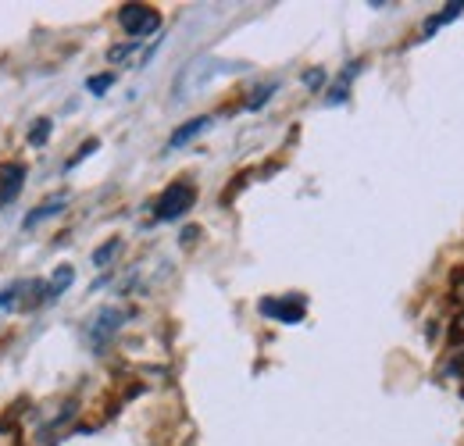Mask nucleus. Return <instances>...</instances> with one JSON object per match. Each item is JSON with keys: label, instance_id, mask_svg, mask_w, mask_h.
Here are the masks:
<instances>
[{"label": "nucleus", "instance_id": "14", "mask_svg": "<svg viewBox=\"0 0 464 446\" xmlns=\"http://www.w3.org/2000/svg\"><path fill=\"white\" fill-rule=\"evenodd\" d=\"M111 86H115V75H111V72H108V75H90V79H86V90H90V93H97V97H101V93H108Z\"/></svg>", "mask_w": 464, "mask_h": 446}, {"label": "nucleus", "instance_id": "13", "mask_svg": "<svg viewBox=\"0 0 464 446\" xmlns=\"http://www.w3.org/2000/svg\"><path fill=\"white\" fill-rule=\"evenodd\" d=\"M118 250H121V239H108V243H104V247L93 254V265H97V268H108V261L115 257Z\"/></svg>", "mask_w": 464, "mask_h": 446}, {"label": "nucleus", "instance_id": "6", "mask_svg": "<svg viewBox=\"0 0 464 446\" xmlns=\"http://www.w3.org/2000/svg\"><path fill=\"white\" fill-rule=\"evenodd\" d=\"M304 311H307L304 296H283V300H261V315H268V318H279L283 325H293V322H300V318H304Z\"/></svg>", "mask_w": 464, "mask_h": 446}, {"label": "nucleus", "instance_id": "7", "mask_svg": "<svg viewBox=\"0 0 464 446\" xmlns=\"http://www.w3.org/2000/svg\"><path fill=\"white\" fill-rule=\"evenodd\" d=\"M208 125H211V114H200V118H193V121H186L182 129H175L172 140H169V147L179 150V147H186L189 140H197L200 132H208Z\"/></svg>", "mask_w": 464, "mask_h": 446}, {"label": "nucleus", "instance_id": "4", "mask_svg": "<svg viewBox=\"0 0 464 446\" xmlns=\"http://www.w3.org/2000/svg\"><path fill=\"white\" fill-rule=\"evenodd\" d=\"M121 325H125V311H121V307H101V311L90 318V329H86L90 346H93V350H104L118 335Z\"/></svg>", "mask_w": 464, "mask_h": 446}, {"label": "nucleus", "instance_id": "11", "mask_svg": "<svg viewBox=\"0 0 464 446\" xmlns=\"http://www.w3.org/2000/svg\"><path fill=\"white\" fill-rule=\"evenodd\" d=\"M51 125H54L51 118H40V121H33V129H29V143H33V147H44V143L51 140Z\"/></svg>", "mask_w": 464, "mask_h": 446}, {"label": "nucleus", "instance_id": "17", "mask_svg": "<svg viewBox=\"0 0 464 446\" xmlns=\"http://www.w3.org/2000/svg\"><path fill=\"white\" fill-rule=\"evenodd\" d=\"M304 82H307V86H318V82H322V72H307Z\"/></svg>", "mask_w": 464, "mask_h": 446}, {"label": "nucleus", "instance_id": "8", "mask_svg": "<svg viewBox=\"0 0 464 446\" xmlns=\"http://www.w3.org/2000/svg\"><path fill=\"white\" fill-rule=\"evenodd\" d=\"M72 279H75V272H72V265H61L58 272L51 276V279L44 282V304H54L61 293L72 286Z\"/></svg>", "mask_w": 464, "mask_h": 446}, {"label": "nucleus", "instance_id": "1", "mask_svg": "<svg viewBox=\"0 0 464 446\" xmlns=\"http://www.w3.org/2000/svg\"><path fill=\"white\" fill-rule=\"evenodd\" d=\"M229 72H232V64L229 61H218V57H197V61H189V64L179 72V79H175V101H186V97L208 90L215 79H222V75H229Z\"/></svg>", "mask_w": 464, "mask_h": 446}, {"label": "nucleus", "instance_id": "15", "mask_svg": "<svg viewBox=\"0 0 464 446\" xmlns=\"http://www.w3.org/2000/svg\"><path fill=\"white\" fill-rule=\"evenodd\" d=\"M97 147H101V140H86V143H82V147H79V154H75V158H72V161H68V171H72V168H79L82 165V161H86V158H90V154H93V150H97Z\"/></svg>", "mask_w": 464, "mask_h": 446}, {"label": "nucleus", "instance_id": "2", "mask_svg": "<svg viewBox=\"0 0 464 446\" xmlns=\"http://www.w3.org/2000/svg\"><path fill=\"white\" fill-rule=\"evenodd\" d=\"M193 204H197V189H193V182H172V186L158 197V204H154V218H158V222H175V218H182Z\"/></svg>", "mask_w": 464, "mask_h": 446}, {"label": "nucleus", "instance_id": "12", "mask_svg": "<svg viewBox=\"0 0 464 446\" xmlns=\"http://www.w3.org/2000/svg\"><path fill=\"white\" fill-rule=\"evenodd\" d=\"M464 4H450V7H443V15H436L429 25H425V33H432V29H440V25H447V22H454V18H461Z\"/></svg>", "mask_w": 464, "mask_h": 446}, {"label": "nucleus", "instance_id": "16", "mask_svg": "<svg viewBox=\"0 0 464 446\" xmlns=\"http://www.w3.org/2000/svg\"><path fill=\"white\" fill-rule=\"evenodd\" d=\"M272 93H276V82H268V86H261V90H257V93H254V97L246 101V108H250V112H254V108H265Z\"/></svg>", "mask_w": 464, "mask_h": 446}, {"label": "nucleus", "instance_id": "3", "mask_svg": "<svg viewBox=\"0 0 464 446\" xmlns=\"http://www.w3.org/2000/svg\"><path fill=\"white\" fill-rule=\"evenodd\" d=\"M118 22H121V29H125L132 40H143V36L158 33L161 15H158L154 7H147V4H125V7L118 11Z\"/></svg>", "mask_w": 464, "mask_h": 446}, {"label": "nucleus", "instance_id": "5", "mask_svg": "<svg viewBox=\"0 0 464 446\" xmlns=\"http://www.w3.org/2000/svg\"><path fill=\"white\" fill-rule=\"evenodd\" d=\"M22 186H25V165L4 161L0 165V208H11L22 193Z\"/></svg>", "mask_w": 464, "mask_h": 446}, {"label": "nucleus", "instance_id": "9", "mask_svg": "<svg viewBox=\"0 0 464 446\" xmlns=\"http://www.w3.org/2000/svg\"><path fill=\"white\" fill-rule=\"evenodd\" d=\"M68 204V197L64 193H58V197H51V200H44L40 208H33V215L25 218V228H33V225L47 222V218H54V215H61V208Z\"/></svg>", "mask_w": 464, "mask_h": 446}, {"label": "nucleus", "instance_id": "10", "mask_svg": "<svg viewBox=\"0 0 464 446\" xmlns=\"http://www.w3.org/2000/svg\"><path fill=\"white\" fill-rule=\"evenodd\" d=\"M140 44L143 40H129V44H118L108 51V61L111 64H132V61H140Z\"/></svg>", "mask_w": 464, "mask_h": 446}]
</instances>
